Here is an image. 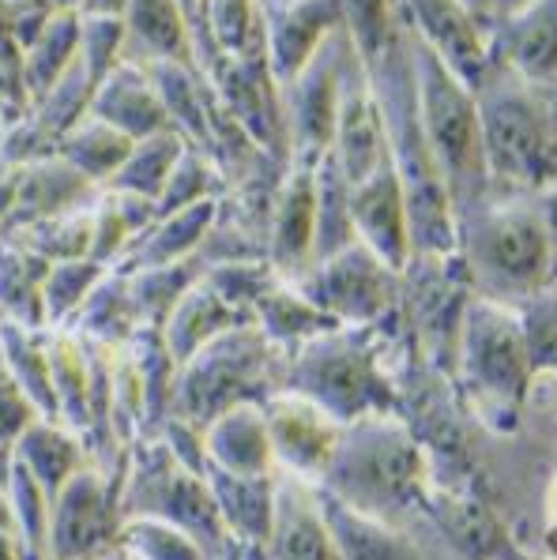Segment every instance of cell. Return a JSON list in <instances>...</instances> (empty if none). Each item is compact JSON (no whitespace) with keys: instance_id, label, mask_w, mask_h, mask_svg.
<instances>
[{"instance_id":"6da1fadb","label":"cell","mask_w":557,"mask_h":560,"mask_svg":"<svg viewBox=\"0 0 557 560\" xmlns=\"http://www.w3.org/2000/svg\"><path fill=\"white\" fill-rule=\"evenodd\" d=\"M475 106L494 177L512 185L557 180V125L538 83L520 80L494 60L475 88Z\"/></svg>"},{"instance_id":"7a4b0ae2","label":"cell","mask_w":557,"mask_h":560,"mask_svg":"<svg viewBox=\"0 0 557 560\" xmlns=\"http://www.w3.org/2000/svg\"><path fill=\"white\" fill-rule=\"evenodd\" d=\"M410 49H415L418 117H422L426 143H430L433 162L449 188V200L478 207L490 166H486L475 91L415 34H410Z\"/></svg>"},{"instance_id":"3957f363","label":"cell","mask_w":557,"mask_h":560,"mask_svg":"<svg viewBox=\"0 0 557 560\" xmlns=\"http://www.w3.org/2000/svg\"><path fill=\"white\" fill-rule=\"evenodd\" d=\"M125 470H106L98 463H83L61 486L49 512V549L46 560H94L121 538V489Z\"/></svg>"},{"instance_id":"277c9868","label":"cell","mask_w":557,"mask_h":560,"mask_svg":"<svg viewBox=\"0 0 557 560\" xmlns=\"http://www.w3.org/2000/svg\"><path fill=\"white\" fill-rule=\"evenodd\" d=\"M355 42H350L347 27H339L313 54L310 65L282 83V114H287V140L294 136L302 154H324L336 143V117L343 98V75L355 57Z\"/></svg>"},{"instance_id":"5b68a950","label":"cell","mask_w":557,"mask_h":560,"mask_svg":"<svg viewBox=\"0 0 557 560\" xmlns=\"http://www.w3.org/2000/svg\"><path fill=\"white\" fill-rule=\"evenodd\" d=\"M399 23L430 46L471 91L490 72V34L494 27L467 12L460 0H396Z\"/></svg>"},{"instance_id":"8992f818","label":"cell","mask_w":557,"mask_h":560,"mask_svg":"<svg viewBox=\"0 0 557 560\" xmlns=\"http://www.w3.org/2000/svg\"><path fill=\"white\" fill-rule=\"evenodd\" d=\"M550 256V234L535 211H486L471 226V260L504 287H527Z\"/></svg>"},{"instance_id":"52a82bcc","label":"cell","mask_w":557,"mask_h":560,"mask_svg":"<svg viewBox=\"0 0 557 560\" xmlns=\"http://www.w3.org/2000/svg\"><path fill=\"white\" fill-rule=\"evenodd\" d=\"M339 27V0H287V4L264 0V46L279 88L294 80Z\"/></svg>"},{"instance_id":"ba28073f","label":"cell","mask_w":557,"mask_h":560,"mask_svg":"<svg viewBox=\"0 0 557 560\" xmlns=\"http://www.w3.org/2000/svg\"><path fill=\"white\" fill-rule=\"evenodd\" d=\"M490 57L527 83L557 80V0H527L494 23Z\"/></svg>"},{"instance_id":"9c48e42d","label":"cell","mask_w":557,"mask_h":560,"mask_svg":"<svg viewBox=\"0 0 557 560\" xmlns=\"http://www.w3.org/2000/svg\"><path fill=\"white\" fill-rule=\"evenodd\" d=\"M91 117L114 125L117 132H125L128 140H136V143L174 128L166 117V106H162V98L155 91V83H151L148 68L132 65V60H121V65L94 88Z\"/></svg>"},{"instance_id":"30bf717a","label":"cell","mask_w":557,"mask_h":560,"mask_svg":"<svg viewBox=\"0 0 557 560\" xmlns=\"http://www.w3.org/2000/svg\"><path fill=\"white\" fill-rule=\"evenodd\" d=\"M125 60L155 65V60H193V31L182 0H125Z\"/></svg>"},{"instance_id":"8fae6325","label":"cell","mask_w":557,"mask_h":560,"mask_svg":"<svg viewBox=\"0 0 557 560\" xmlns=\"http://www.w3.org/2000/svg\"><path fill=\"white\" fill-rule=\"evenodd\" d=\"M350 219L392 264H399L403 245H407V200H403V185L392 162H384L373 177L350 188Z\"/></svg>"},{"instance_id":"7c38bea8","label":"cell","mask_w":557,"mask_h":560,"mask_svg":"<svg viewBox=\"0 0 557 560\" xmlns=\"http://www.w3.org/2000/svg\"><path fill=\"white\" fill-rule=\"evenodd\" d=\"M12 463H20L49 497H57L65 481L72 478L83 463H91V452H88V441H83L80 433H72L68 425H61V421L38 418V421H31L27 433L20 436Z\"/></svg>"},{"instance_id":"4fadbf2b","label":"cell","mask_w":557,"mask_h":560,"mask_svg":"<svg viewBox=\"0 0 557 560\" xmlns=\"http://www.w3.org/2000/svg\"><path fill=\"white\" fill-rule=\"evenodd\" d=\"M0 354L12 369L15 384L27 392L34 410L49 421H61L49 373V327H23L15 320H0Z\"/></svg>"},{"instance_id":"5bb4252c","label":"cell","mask_w":557,"mask_h":560,"mask_svg":"<svg viewBox=\"0 0 557 560\" xmlns=\"http://www.w3.org/2000/svg\"><path fill=\"white\" fill-rule=\"evenodd\" d=\"M227 320L234 324V305H227L208 282H196V287H188L182 301L170 308L166 324H162V339H166L170 354L182 365V361L193 358L200 347H208L211 339L230 331Z\"/></svg>"},{"instance_id":"9a60e30c","label":"cell","mask_w":557,"mask_h":560,"mask_svg":"<svg viewBox=\"0 0 557 560\" xmlns=\"http://www.w3.org/2000/svg\"><path fill=\"white\" fill-rule=\"evenodd\" d=\"M76 57H80V8H65L49 15V23L23 54V91L31 106L54 91V83L76 65Z\"/></svg>"},{"instance_id":"2e32d148","label":"cell","mask_w":557,"mask_h":560,"mask_svg":"<svg viewBox=\"0 0 557 560\" xmlns=\"http://www.w3.org/2000/svg\"><path fill=\"white\" fill-rule=\"evenodd\" d=\"M49 373L61 425L72 433H88V387H91V354L88 339L72 327H49Z\"/></svg>"},{"instance_id":"e0dca14e","label":"cell","mask_w":557,"mask_h":560,"mask_svg":"<svg viewBox=\"0 0 557 560\" xmlns=\"http://www.w3.org/2000/svg\"><path fill=\"white\" fill-rule=\"evenodd\" d=\"M68 327H72L76 335H83V339L98 342V347H125V342L140 331L132 294H128V275L109 267Z\"/></svg>"},{"instance_id":"ac0fdd59","label":"cell","mask_w":557,"mask_h":560,"mask_svg":"<svg viewBox=\"0 0 557 560\" xmlns=\"http://www.w3.org/2000/svg\"><path fill=\"white\" fill-rule=\"evenodd\" d=\"M46 275L49 260L12 245V241H0V320L46 327V305H42Z\"/></svg>"},{"instance_id":"d6986e66","label":"cell","mask_w":557,"mask_h":560,"mask_svg":"<svg viewBox=\"0 0 557 560\" xmlns=\"http://www.w3.org/2000/svg\"><path fill=\"white\" fill-rule=\"evenodd\" d=\"M132 148H136V140H128V136L117 132L114 125H106V120L88 114L61 140V159L72 162V166L80 170L91 185L106 188L109 180L117 177V170L128 162Z\"/></svg>"},{"instance_id":"ffe728a7","label":"cell","mask_w":557,"mask_h":560,"mask_svg":"<svg viewBox=\"0 0 557 560\" xmlns=\"http://www.w3.org/2000/svg\"><path fill=\"white\" fill-rule=\"evenodd\" d=\"M188 140L177 128H166V132H155L148 140H140L128 154V162L117 170V177L109 180V192H128V196H143V200H155L166 188L170 174H174L177 159L185 154Z\"/></svg>"},{"instance_id":"44dd1931","label":"cell","mask_w":557,"mask_h":560,"mask_svg":"<svg viewBox=\"0 0 557 560\" xmlns=\"http://www.w3.org/2000/svg\"><path fill=\"white\" fill-rule=\"evenodd\" d=\"M208 455L211 467L230 474H260L268 459V433L264 421L248 407H234L208 429Z\"/></svg>"},{"instance_id":"7402d4cb","label":"cell","mask_w":557,"mask_h":560,"mask_svg":"<svg viewBox=\"0 0 557 560\" xmlns=\"http://www.w3.org/2000/svg\"><path fill=\"white\" fill-rule=\"evenodd\" d=\"M316 241V174L302 170L290 177L287 192L279 196L276 230H271V256L279 267L302 264L305 248Z\"/></svg>"},{"instance_id":"603a6c76","label":"cell","mask_w":557,"mask_h":560,"mask_svg":"<svg viewBox=\"0 0 557 560\" xmlns=\"http://www.w3.org/2000/svg\"><path fill=\"white\" fill-rule=\"evenodd\" d=\"M109 267L94 264L91 256L80 260H57L49 264V275L42 282V305H46V327H68L88 294L102 282Z\"/></svg>"},{"instance_id":"cb8c5ba5","label":"cell","mask_w":557,"mask_h":560,"mask_svg":"<svg viewBox=\"0 0 557 560\" xmlns=\"http://www.w3.org/2000/svg\"><path fill=\"white\" fill-rule=\"evenodd\" d=\"M117 546L136 560H208L204 546L193 534H185L182 527H174L166 520H151V515L125 520Z\"/></svg>"},{"instance_id":"d4e9b609","label":"cell","mask_w":557,"mask_h":560,"mask_svg":"<svg viewBox=\"0 0 557 560\" xmlns=\"http://www.w3.org/2000/svg\"><path fill=\"white\" fill-rule=\"evenodd\" d=\"M8 497H12L15 534H20L23 549L31 560H46L49 549V512H54V497L31 478L20 463L8 467Z\"/></svg>"},{"instance_id":"484cf974","label":"cell","mask_w":557,"mask_h":560,"mask_svg":"<svg viewBox=\"0 0 557 560\" xmlns=\"http://www.w3.org/2000/svg\"><path fill=\"white\" fill-rule=\"evenodd\" d=\"M339 8L343 27H347L350 42H355L358 57L365 60V68H373L399 31L396 0H339Z\"/></svg>"},{"instance_id":"4316f807","label":"cell","mask_w":557,"mask_h":560,"mask_svg":"<svg viewBox=\"0 0 557 560\" xmlns=\"http://www.w3.org/2000/svg\"><path fill=\"white\" fill-rule=\"evenodd\" d=\"M125 15L80 12V57L88 65L94 88L125 60Z\"/></svg>"},{"instance_id":"83f0119b","label":"cell","mask_w":557,"mask_h":560,"mask_svg":"<svg viewBox=\"0 0 557 560\" xmlns=\"http://www.w3.org/2000/svg\"><path fill=\"white\" fill-rule=\"evenodd\" d=\"M211 180H216V162H211L200 148L188 143L185 154L177 159L174 174L166 180V188H162V196H159V219L162 214L185 211V207H193L200 200H211L208 196Z\"/></svg>"},{"instance_id":"f1b7e54d","label":"cell","mask_w":557,"mask_h":560,"mask_svg":"<svg viewBox=\"0 0 557 560\" xmlns=\"http://www.w3.org/2000/svg\"><path fill=\"white\" fill-rule=\"evenodd\" d=\"M42 413L34 410L20 384H15L12 369H8L4 354H0V481H8V467L15 459V444L27 433L31 421H38Z\"/></svg>"},{"instance_id":"f546056e","label":"cell","mask_w":557,"mask_h":560,"mask_svg":"<svg viewBox=\"0 0 557 560\" xmlns=\"http://www.w3.org/2000/svg\"><path fill=\"white\" fill-rule=\"evenodd\" d=\"M0 560H31L15 530H0Z\"/></svg>"},{"instance_id":"4dcf8cb0","label":"cell","mask_w":557,"mask_h":560,"mask_svg":"<svg viewBox=\"0 0 557 560\" xmlns=\"http://www.w3.org/2000/svg\"><path fill=\"white\" fill-rule=\"evenodd\" d=\"M543 222H546V234L557 237V180H554V188L546 192V200H543Z\"/></svg>"},{"instance_id":"1f68e13d","label":"cell","mask_w":557,"mask_h":560,"mask_svg":"<svg viewBox=\"0 0 557 560\" xmlns=\"http://www.w3.org/2000/svg\"><path fill=\"white\" fill-rule=\"evenodd\" d=\"M0 530H15L12 497H8V481H0Z\"/></svg>"},{"instance_id":"d6a6232c","label":"cell","mask_w":557,"mask_h":560,"mask_svg":"<svg viewBox=\"0 0 557 560\" xmlns=\"http://www.w3.org/2000/svg\"><path fill=\"white\" fill-rule=\"evenodd\" d=\"M460 4H464L475 20H483V23H490V27H494V0H460Z\"/></svg>"},{"instance_id":"836d02e7","label":"cell","mask_w":557,"mask_h":560,"mask_svg":"<svg viewBox=\"0 0 557 560\" xmlns=\"http://www.w3.org/2000/svg\"><path fill=\"white\" fill-rule=\"evenodd\" d=\"M527 0H494V23L497 20H504V15H512V12H520Z\"/></svg>"},{"instance_id":"e575fe53","label":"cell","mask_w":557,"mask_h":560,"mask_svg":"<svg viewBox=\"0 0 557 560\" xmlns=\"http://www.w3.org/2000/svg\"><path fill=\"white\" fill-rule=\"evenodd\" d=\"M94 560H136V557H128L121 546H114V549H106L102 557H94Z\"/></svg>"},{"instance_id":"d590c367","label":"cell","mask_w":557,"mask_h":560,"mask_svg":"<svg viewBox=\"0 0 557 560\" xmlns=\"http://www.w3.org/2000/svg\"><path fill=\"white\" fill-rule=\"evenodd\" d=\"M54 12H65V8H83V0H46Z\"/></svg>"},{"instance_id":"8d00e7d4","label":"cell","mask_w":557,"mask_h":560,"mask_svg":"<svg viewBox=\"0 0 557 560\" xmlns=\"http://www.w3.org/2000/svg\"><path fill=\"white\" fill-rule=\"evenodd\" d=\"M271 4H287V0H271Z\"/></svg>"}]
</instances>
